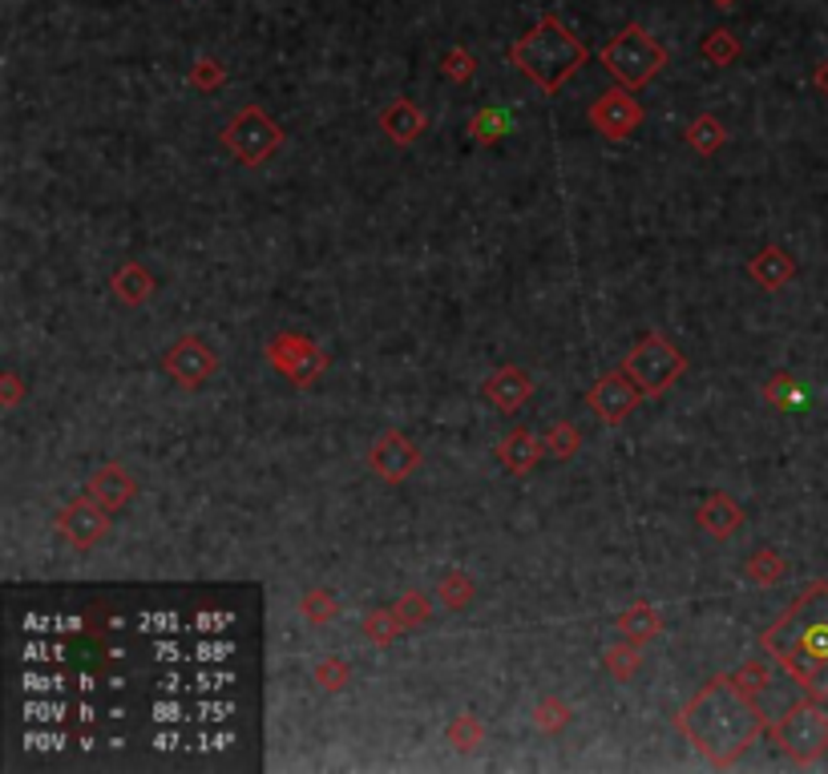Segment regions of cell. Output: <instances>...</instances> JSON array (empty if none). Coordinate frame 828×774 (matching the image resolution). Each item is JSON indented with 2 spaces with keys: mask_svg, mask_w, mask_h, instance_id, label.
I'll list each match as a JSON object with an SVG mask.
<instances>
[{
  "mask_svg": "<svg viewBox=\"0 0 828 774\" xmlns=\"http://www.w3.org/2000/svg\"><path fill=\"white\" fill-rule=\"evenodd\" d=\"M771 654L788 665L804 690L828 698V585L816 581L813 589L788 609V618L768 634Z\"/></svg>",
  "mask_w": 828,
  "mask_h": 774,
  "instance_id": "6da1fadb",
  "label": "cell"
},
{
  "mask_svg": "<svg viewBox=\"0 0 828 774\" xmlns=\"http://www.w3.org/2000/svg\"><path fill=\"white\" fill-rule=\"evenodd\" d=\"M510 56H514V65H522L538 85L557 89V85L566 81V77L586 61V49H582V41H574L570 33L562 28L557 16H545L542 25L529 28L526 37L514 45V53Z\"/></svg>",
  "mask_w": 828,
  "mask_h": 774,
  "instance_id": "7a4b0ae2",
  "label": "cell"
},
{
  "mask_svg": "<svg viewBox=\"0 0 828 774\" xmlns=\"http://www.w3.org/2000/svg\"><path fill=\"white\" fill-rule=\"evenodd\" d=\"M602 65L618 77L623 85H647L663 69V49L651 33H643L639 25L623 28L606 49H602Z\"/></svg>",
  "mask_w": 828,
  "mask_h": 774,
  "instance_id": "3957f363",
  "label": "cell"
},
{
  "mask_svg": "<svg viewBox=\"0 0 828 774\" xmlns=\"http://www.w3.org/2000/svg\"><path fill=\"white\" fill-rule=\"evenodd\" d=\"M785 743L796 759H816L820 750H828V719L816 714V710H796L785 726Z\"/></svg>",
  "mask_w": 828,
  "mask_h": 774,
  "instance_id": "277c9868",
  "label": "cell"
},
{
  "mask_svg": "<svg viewBox=\"0 0 828 774\" xmlns=\"http://www.w3.org/2000/svg\"><path fill=\"white\" fill-rule=\"evenodd\" d=\"M707 698L715 702V714H736V738H740L743 747L752 743V734H756V714H752V706L740 702L736 694L728 690V686H715V690H707ZM724 726H728V719H719V731L712 734V743H707V754H715V750H724Z\"/></svg>",
  "mask_w": 828,
  "mask_h": 774,
  "instance_id": "5b68a950",
  "label": "cell"
},
{
  "mask_svg": "<svg viewBox=\"0 0 828 774\" xmlns=\"http://www.w3.org/2000/svg\"><path fill=\"white\" fill-rule=\"evenodd\" d=\"M703 56H712V61H731L736 56V41H731V33H712L707 41H703Z\"/></svg>",
  "mask_w": 828,
  "mask_h": 774,
  "instance_id": "8992f818",
  "label": "cell"
},
{
  "mask_svg": "<svg viewBox=\"0 0 828 774\" xmlns=\"http://www.w3.org/2000/svg\"><path fill=\"white\" fill-rule=\"evenodd\" d=\"M469 69H473V61L461 53V49H457V53L444 56V73H449V77H469Z\"/></svg>",
  "mask_w": 828,
  "mask_h": 774,
  "instance_id": "52a82bcc",
  "label": "cell"
},
{
  "mask_svg": "<svg viewBox=\"0 0 828 774\" xmlns=\"http://www.w3.org/2000/svg\"><path fill=\"white\" fill-rule=\"evenodd\" d=\"M816 85H820V89H828V61L820 65V69H816Z\"/></svg>",
  "mask_w": 828,
  "mask_h": 774,
  "instance_id": "ba28073f",
  "label": "cell"
},
{
  "mask_svg": "<svg viewBox=\"0 0 828 774\" xmlns=\"http://www.w3.org/2000/svg\"><path fill=\"white\" fill-rule=\"evenodd\" d=\"M715 4H719V9H731V0H715Z\"/></svg>",
  "mask_w": 828,
  "mask_h": 774,
  "instance_id": "9c48e42d",
  "label": "cell"
}]
</instances>
